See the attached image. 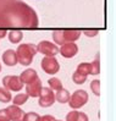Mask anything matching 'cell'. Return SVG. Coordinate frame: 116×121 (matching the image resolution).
<instances>
[{"label": "cell", "mask_w": 116, "mask_h": 121, "mask_svg": "<svg viewBox=\"0 0 116 121\" xmlns=\"http://www.w3.org/2000/svg\"><path fill=\"white\" fill-rule=\"evenodd\" d=\"M8 11L0 12V26L5 27H25L35 28L38 17L32 8L21 3L20 0H1Z\"/></svg>", "instance_id": "1"}, {"label": "cell", "mask_w": 116, "mask_h": 121, "mask_svg": "<svg viewBox=\"0 0 116 121\" xmlns=\"http://www.w3.org/2000/svg\"><path fill=\"white\" fill-rule=\"evenodd\" d=\"M37 45L31 44V43H26V44H21L18 45L17 50H16V55H17V61L23 66H30L34 55L37 54Z\"/></svg>", "instance_id": "2"}, {"label": "cell", "mask_w": 116, "mask_h": 121, "mask_svg": "<svg viewBox=\"0 0 116 121\" xmlns=\"http://www.w3.org/2000/svg\"><path fill=\"white\" fill-rule=\"evenodd\" d=\"M88 102V93L83 89L76 91L72 95H70L69 105L71 109H79Z\"/></svg>", "instance_id": "3"}, {"label": "cell", "mask_w": 116, "mask_h": 121, "mask_svg": "<svg viewBox=\"0 0 116 121\" xmlns=\"http://www.w3.org/2000/svg\"><path fill=\"white\" fill-rule=\"evenodd\" d=\"M38 97V104L42 108H49L55 103V94L53 89H50L49 87H42V91Z\"/></svg>", "instance_id": "4"}, {"label": "cell", "mask_w": 116, "mask_h": 121, "mask_svg": "<svg viewBox=\"0 0 116 121\" xmlns=\"http://www.w3.org/2000/svg\"><path fill=\"white\" fill-rule=\"evenodd\" d=\"M40 66L44 70V72L49 75H55L60 70V65L57 62V60L55 59V56H45V58H43Z\"/></svg>", "instance_id": "5"}, {"label": "cell", "mask_w": 116, "mask_h": 121, "mask_svg": "<svg viewBox=\"0 0 116 121\" xmlns=\"http://www.w3.org/2000/svg\"><path fill=\"white\" fill-rule=\"evenodd\" d=\"M3 84L6 89L13 92H18L23 88V83L18 76H5L3 78Z\"/></svg>", "instance_id": "6"}, {"label": "cell", "mask_w": 116, "mask_h": 121, "mask_svg": "<svg viewBox=\"0 0 116 121\" xmlns=\"http://www.w3.org/2000/svg\"><path fill=\"white\" fill-rule=\"evenodd\" d=\"M37 52L44 54L45 56H55L59 53V48L56 44H53L52 42L48 40H42L37 45Z\"/></svg>", "instance_id": "7"}, {"label": "cell", "mask_w": 116, "mask_h": 121, "mask_svg": "<svg viewBox=\"0 0 116 121\" xmlns=\"http://www.w3.org/2000/svg\"><path fill=\"white\" fill-rule=\"evenodd\" d=\"M59 53L64 56V58H73V56L78 53V47L75 42H66L61 45V48L59 49Z\"/></svg>", "instance_id": "8"}, {"label": "cell", "mask_w": 116, "mask_h": 121, "mask_svg": "<svg viewBox=\"0 0 116 121\" xmlns=\"http://www.w3.org/2000/svg\"><path fill=\"white\" fill-rule=\"evenodd\" d=\"M40 91H42V80H39L38 77L33 82L28 83L26 86V93L28 97H33V98L38 97Z\"/></svg>", "instance_id": "9"}, {"label": "cell", "mask_w": 116, "mask_h": 121, "mask_svg": "<svg viewBox=\"0 0 116 121\" xmlns=\"http://www.w3.org/2000/svg\"><path fill=\"white\" fill-rule=\"evenodd\" d=\"M8 115L10 117V121H23L25 112L22 109H20V106L17 105H10L6 108Z\"/></svg>", "instance_id": "10"}, {"label": "cell", "mask_w": 116, "mask_h": 121, "mask_svg": "<svg viewBox=\"0 0 116 121\" xmlns=\"http://www.w3.org/2000/svg\"><path fill=\"white\" fill-rule=\"evenodd\" d=\"M3 62L5 64L6 66H15L17 61V55L16 52L12 50V49H8L5 50V53L3 54Z\"/></svg>", "instance_id": "11"}, {"label": "cell", "mask_w": 116, "mask_h": 121, "mask_svg": "<svg viewBox=\"0 0 116 121\" xmlns=\"http://www.w3.org/2000/svg\"><path fill=\"white\" fill-rule=\"evenodd\" d=\"M18 77H20V80L22 81L23 84H28V83L33 82L35 78L38 77V75H37V71H35V70H33V69H27V70H25Z\"/></svg>", "instance_id": "12"}, {"label": "cell", "mask_w": 116, "mask_h": 121, "mask_svg": "<svg viewBox=\"0 0 116 121\" xmlns=\"http://www.w3.org/2000/svg\"><path fill=\"white\" fill-rule=\"evenodd\" d=\"M62 35H64L65 43L66 42H75L79 38L81 31L79 30H62Z\"/></svg>", "instance_id": "13"}, {"label": "cell", "mask_w": 116, "mask_h": 121, "mask_svg": "<svg viewBox=\"0 0 116 121\" xmlns=\"http://www.w3.org/2000/svg\"><path fill=\"white\" fill-rule=\"evenodd\" d=\"M69 99H70V93H69V91L66 89H59L57 91V93L55 94V100H57L59 103L61 104H65V103H69Z\"/></svg>", "instance_id": "14"}, {"label": "cell", "mask_w": 116, "mask_h": 121, "mask_svg": "<svg viewBox=\"0 0 116 121\" xmlns=\"http://www.w3.org/2000/svg\"><path fill=\"white\" fill-rule=\"evenodd\" d=\"M22 38H23V33L20 30H12L9 33V40L12 44H16V43H18V42H21Z\"/></svg>", "instance_id": "15"}, {"label": "cell", "mask_w": 116, "mask_h": 121, "mask_svg": "<svg viewBox=\"0 0 116 121\" xmlns=\"http://www.w3.org/2000/svg\"><path fill=\"white\" fill-rule=\"evenodd\" d=\"M99 73H100V61H99V54H98L95 60L90 64V72H89V75L95 76V75H99Z\"/></svg>", "instance_id": "16"}, {"label": "cell", "mask_w": 116, "mask_h": 121, "mask_svg": "<svg viewBox=\"0 0 116 121\" xmlns=\"http://www.w3.org/2000/svg\"><path fill=\"white\" fill-rule=\"evenodd\" d=\"M48 84H49L50 89L59 91V89L62 88V83H61V81L59 80V78H56V77H52L50 80H48Z\"/></svg>", "instance_id": "17"}, {"label": "cell", "mask_w": 116, "mask_h": 121, "mask_svg": "<svg viewBox=\"0 0 116 121\" xmlns=\"http://www.w3.org/2000/svg\"><path fill=\"white\" fill-rule=\"evenodd\" d=\"M77 72H79L81 75L88 76L90 72V64L89 62H82L77 66Z\"/></svg>", "instance_id": "18"}, {"label": "cell", "mask_w": 116, "mask_h": 121, "mask_svg": "<svg viewBox=\"0 0 116 121\" xmlns=\"http://www.w3.org/2000/svg\"><path fill=\"white\" fill-rule=\"evenodd\" d=\"M11 93L6 88H0V102L1 103H9L11 100Z\"/></svg>", "instance_id": "19"}, {"label": "cell", "mask_w": 116, "mask_h": 121, "mask_svg": "<svg viewBox=\"0 0 116 121\" xmlns=\"http://www.w3.org/2000/svg\"><path fill=\"white\" fill-rule=\"evenodd\" d=\"M53 39L55 40V43L57 45H62L65 43L64 35H62V30H56L53 32Z\"/></svg>", "instance_id": "20"}, {"label": "cell", "mask_w": 116, "mask_h": 121, "mask_svg": "<svg viewBox=\"0 0 116 121\" xmlns=\"http://www.w3.org/2000/svg\"><path fill=\"white\" fill-rule=\"evenodd\" d=\"M27 99H28V95L27 93H21V94H17L15 98H13V105H22L27 102Z\"/></svg>", "instance_id": "21"}, {"label": "cell", "mask_w": 116, "mask_h": 121, "mask_svg": "<svg viewBox=\"0 0 116 121\" xmlns=\"http://www.w3.org/2000/svg\"><path fill=\"white\" fill-rule=\"evenodd\" d=\"M86 80H87V76L81 75L79 72H77V71L72 75V81H73L76 84H83L86 82Z\"/></svg>", "instance_id": "22"}, {"label": "cell", "mask_w": 116, "mask_h": 121, "mask_svg": "<svg viewBox=\"0 0 116 121\" xmlns=\"http://www.w3.org/2000/svg\"><path fill=\"white\" fill-rule=\"evenodd\" d=\"M90 89L95 95H100V81L99 80H93L90 82Z\"/></svg>", "instance_id": "23"}, {"label": "cell", "mask_w": 116, "mask_h": 121, "mask_svg": "<svg viewBox=\"0 0 116 121\" xmlns=\"http://www.w3.org/2000/svg\"><path fill=\"white\" fill-rule=\"evenodd\" d=\"M39 115L37 112H33V111H31V112H27V114H25V116H23V121H38L39 120Z\"/></svg>", "instance_id": "24"}, {"label": "cell", "mask_w": 116, "mask_h": 121, "mask_svg": "<svg viewBox=\"0 0 116 121\" xmlns=\"http://www.w3.org/2000/svg\"><path fill=\"white\" fill-rule=\"evenodd\" d=\"M78 112H79V111H77L76 109L72 110V111H70L67 115H66V121H77Z\"/></svg>", "instance_id": "25"}, {"label": "cell", "mask_w": 116, "mask_h": 121, "mask_svg": "<svg viewBox=\"0 0 116 121\" xmlns=\"http://www.w3.org/2000/svg\"><path fill=\"white\" fill-rule=\"evenodd\" d=\"M98 33V30H83V34H86L87 37H95Z\"/></svg>", "instance_id": "26"}, {"label": "cell", "mask_w": 116, "mask_h": 121, "mask_svg": "<svg viewBox=\"0 0 116 121\" xmlns=\"http://www.w3.org/2000/svg\"><path fill=\"white\" fill-rule=\"evenodd\" d=\"M0 121H10V117L8 115L6 109H1V110H0Z\"/></svg>", "instance_id": "27"}, {"label": "cell", "mask_w": 116, "mask_h": 121, "mask_svg": "<svg viewBox=\"0 0 116 121\" xmlns=\"http://www.w3.org/2000/svg\"><path fill=\"white\" fill-rule=\"evenodd\" d=\"M55 117L52 115H44V116H40L38 121H54Z\"/></svg>", "instance_id": "28"}, {"label": "cell", "mask_w": 116, "mask_h": 121, "mask_svg": "<svg viewBox=\"0 0 116 121\" xmlns=\"http://www.w3.org/2000/svg\"><path fill=\"white\" fill-rule=\"evenodd\" d=\"M77 121H88V116H87V114H84V112H78Z\"/></svg>", "instance_id": "29"}, {"label": "cell", "mask_w": 116, "mask_h": 121, "mask_svg": "<svg viewBox=\"0 0 116 121\" xmlns=\"http://www.w3.org/2000/svg\"><path fill=\"white\" fill-rule=\"evenodd\" d=\"M5 35H6V30L5 28H0V39L4 38Z\"/></svg>", "instance_id": "30"}, {"label": "cell", "mask_w": 116, "mask_h": 121, "mask_svg": "<svg viewBox=\"0 0 116 121\" xmlns=\"http://www.w3.org/2000/svg\"><path fill=\"white\" fill-rule=\"evenodd\" d=\"M54 121H61V120H54Z\"/></svg>", "instance_id": "31"}, {"label": "cell", "mask_w": 116, "mask_h": 121, "mask_svg": "<svg viewBox=\"0 0 116 121\" xmlns=\"http://www.w3.org/2000/svg\"><path fill=\"white\" fill-rule=\"evenodd\" d=\"M0 71H1V65H0Z\"/></svg>", "instance_id": "32"}]
</instances>
